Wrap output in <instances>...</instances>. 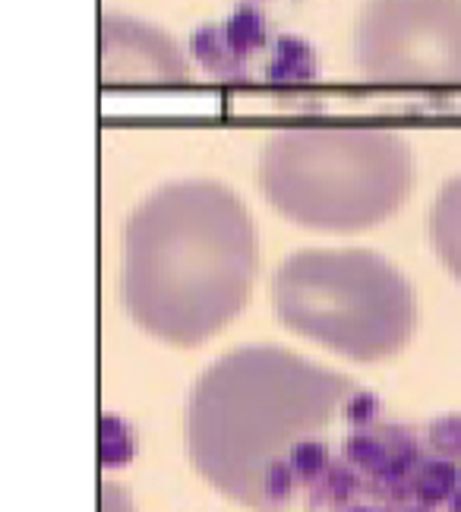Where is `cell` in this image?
Segmentation results:
<instances>
[{
    "label": "cell",
    "mask_w": 461,
    "mask_h": 512,
    "mask_svg": "<svg viewBox=\"0 0 461 512\" xmlns=\"http://www.w3.org/2000/svg\"><path fill=\"white\" fill-rule=\"evenodd\" d=\"M256 275V222L225 184H165L127 219L124 307L158 342L196 348L218 336L250 304Z\"/></svg>",
    "instance_id": "cell-1"
},
{
    "label": "cell",
    "mask_w": 461,
    "mask_h": 512,
    "mask_svg": "<svg viewBox=\"0 0 461 512\" xmlns=\"http://www.w3.org/2000/svg\"><path fill=\"white\" fill-rule=\"evenodd\" d=\"M354 392L345 373L278 345L218 358L190 392L187 452L215 490L259 512L263 481L297 440L326 430Z\"/></svg>",
    "instance_id": "cell-2"
},
{
    "label": "cell",
    "mask_w": 461,
    "mask_h": 512,
    "mask_svg": "<svg viewBox=\"0 0 461 512\" xmlns=\"http://www.w3.org/2000/svg\"><path fill=\"white\" fill-rule=\"evenodd\" d=\"M259 187L288 222L357 234L383 225L414 190V152L402 133L373 127H297L259 152Z\"/></svg>",
    "instance_id": "cell-3"
},
{
    "label": "cell",
    "mask_w": 461,
    "mask_h": 512,
    "mask_svg": "<svg viewBox=\"0 0 461 512\" xmlns=\"http://www.w3.org/2000/svg\"><path fill=\"white\" fill-rule=\"evenodd\" d=\"M278 320L294 336L357 364L395 358L417 329L414 288L373 250H300L272 279Z\"/></svg>",
    "instance_id": "cell-4"
},
{
    "label": "cell",
    "mask_w": 461,
    "mask_h": 512,
    "mask_svg": "<svg viewBox=\"0 0 461 512\" xmlns=\"http://www.w3.org/2000/svg\"><path fill=\"white\" fill-rule=\"evenodd\" d=\"M354 61L373 86H461V0H364Z\"/></svg>",
    "instance_id": "cell-5"
},
{
    "label": "cell",
    "mask_w": 461,
    "mask_h": 512,
    "mask_svg": "<svg viewBox=\"0 0 461 512\" xmlns=\"http://www.w3.org/2000/svg\"><path fill=\"white\" fill-rule=\"evenodd\" d=\"M187 54L162 29L124 13L102 16V83L105 86H187Z\"/></svg>",
    "instance_id": "cell-6"
},
{
    "label": "cell",
    "mask_w": 461,
    "mask_h": 512,
    "mask_svg": "<svg viewBox=\"0 0 461 512\" xmlns=\"http://www.w3.org/2000/svg\"><path fill=\"white\" fill-rule=\"evenodd\" d=\"M342 456L364 478H408L424 459L417 433L402 424L354 427L342 443Z\"/></svg>",
    "instance_id": "cell-7"
},
{
    "label": "cell",
    "mask_w": 461,
    "mask_h": 512,
    "mask_svg": "<svg viewBox=\"0 0 461 512\" xmlns=\"http://www.w3.org/2000/svg\"><path fill=\"white\" fill-rule=\"evenodd\" d=\"M430 238L439 263L461 285V174L446 181L436 193V203L430 212Z\"/></svg>",
    "instance_id": "cell-8"
},
{
    "label": "cell",
    "mask_w": 461,
    "mask_h": 512,
    "mask_svg": "<svg viewBox=\"0 0 461 512\" xmlns=\"http://www.w3.org/2000/svg\"><path fill=\"white\" fill-rule=\"evenodd\" d=\"M190 48L196 54V61L203 64L212 76H218V80H228V83H247L250 80L244 61L234 54V48L228 42L225 26L196 29L190 38Z\"/></svg>",
    "instance_id": "cell-9"
},
{
    "label": "cell",
    "mask_w": 461,
    "mask_h": 512,
    "mask_svg": "<svg viewBox=\"0 0 461 512\" xmlns=\"http://www.w3.org/2000/svg\"><path fill=\"white\" fill-rule=\"evenodd\" d=\"M411 487H414V500L424 506H439L458 494L461 487V468L455 459L443 456H424L411 471Z\"/></svg>",
    "instance_id": "cell-10"
},
{
    "label": "cell",
    "mask_w": 461,
    "mask_h": 512,
    "mask_svg": "<svg viewBox=\"0 0 461 512\" xmlns=\"http://www.w3.org/2000/svg\"><path fill=\"white\" fill-rule=\"evenodd\" d=\"M316 73V54L310 42L297 35H282L275 42V54L266 67V80L275 86H300L310 83Z\"/></svg>",
    "instance_id": "cell-11"
},
{
    "label": "cell",
    "mask_w": 461,
    "mask_h": 512,
    "mask_svg": "<svg viewBox=\"0 0 461 512\" xmlns=\"http://www.w3.org/2000/svg\"><path fill=\"white\" fill-rule=\"evenodd\" d=\"M360 494H364V475L342 456V459H332L329 471L310 487V506H338L345 509L348 503H354Z\"/></svg>",
    "instance_id": "cell-12"
},
{
    "label": "cell",
    "mask_w": 461,
    "mask_h": 512,
    "mask_svg": "<svg viewBox=\"0 0 461 512\" xmlns=\"http://www.w3.org/2000/svg\"><path fill=\"white\" fill-rule=\"evenodd\" d=\"M136 456V433L133 427L120 418L105 411L102 421H98V459H102V468L108 471H120L127 468Z\"/></svg>",
    "instance_id": "cell-13"
},
{
    "label": "cell",
    "mask_w": 461,
    "mask_h": 512,
    "mask_svg": "<svg viewBox=\"0 0 461 512\" xmlns=\"http://www.w3.org/2000/svg\"><path fill=\"white\" fill-rule=\"evenodd\" d=\"M225 35H228L234 54L240 57V61H247V57L263 48L266 38H269V32H266V16L259 13L256 7H250V4L237 7L234 16L225 23Z\"/></svg>",
    "instance_id": "cell-14"
},
{
    "label": "cell",
    "mask_w": 461,
    "mask_h": 512,
    "mask_svg": "<svg viewBox=\"0 0 461 512\" xmlns=\"http://www.w3.org/2000/svg\"><path fill=\"white\" fill-rule=\"evenodd\" d=\"M288 462H291V471H294L297 484L313 487L329 471V465H332L329 443L323 437H304V440H297L291 446V452H288Z\"/></svg>",
    "instance_id": "cell-15"
},
{
    "label": "cell",
    "mask_w": 461,
    "mask_h": 512,
    "mask_svg": "<svg viewBox=\"0 0 461 512\" xmlns=\"http://www.w3.org/2000/svg\"><path fill=\"white\" fill-rule=\"evenodd\" d=\"M427 443L436 456L458 462L461 459V415H439L427 430Z\"/></svg>",
    "instance_id": "cell-16"
},
{
    "label": "cell",
    "mask_w": 461,
    "mask_h": 512,
    "mask_svg": "<svg viewBox=\"0 0 461 512\" xmlns=\"http://www.w3.org/2000/svg\"><path fill=\"white\" fill-rule=\"evenodd\" d=\"M342 415L351 427H370V424H379V415H383V402L379 396L367 389H354L348 402L342 405Z\"/></svg>",
    "instance_id": "cell-17"
},
{
    "label": "cell",
    "mask_w": 461,
    "mask_h": 512,
    "mask_svg": "<svg viewBox=\"0 0 461 512\" xmlns=\"http://www.w3.org/2000/svg\"><path fill=\"white\" fill-rule=\"evenodd\" d=\"M102 512H133L130 490L114 481H105L102 484Z\"/></svg>",
    "instance_id": "cell-18"
},
{
    "label": "cell",
    "mask_w": 461,
    "mask_h": 512,
    "mask_svg": "<svg viewBox=\"0 0 461 512\" xmlns=\"http://www.w3.org/2000/svg\"><path fill=\"white\" fill-rule=\"evenodd\" d=\"M392 512H433V506H424V503H405V506H395Z\"/></svg>",
    "instance_id": "cell-19"
},
{
    "label": "cell",
    "mask_w": 461,
    "mask_h": 512,
    "mask_svg": "<svg viewBox=\"0 0 461 512\" xmlns=\"http://www.w3.org/2000/svg\"><path fill=\"white\" fill-rule=\"evenodd\" d=\"M342 512H392L389 506H345Z\"/></svg>",
    "instance_id": "cell-20"
},
{
    "label": "cell",
    "mask_w": 461,
    "mask_h": 512,
    "mask_svg": "<svg viewBox=\"0 0 461 512\" xmlns=\"http://www.w3.org/2000/svg\"><path fill=\"white\" fill-rule=\"evenodd\" d=\"M449 503H452V512H461V487H458V494Z\"/></svg>",
    "instance_id": "cell-21"
}]
</instances>
